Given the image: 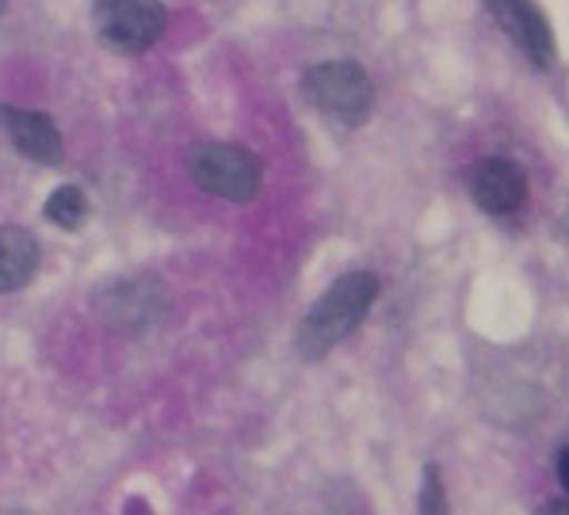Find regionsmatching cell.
<instances>
[{
    "label": "cell",
    "instance_id": "obj_8",
    "mask_svg": "<svg viewBox=\"0 0 569 515\" xmlns=\"http://www.w3.org/2000/svg\"><path fill=\"white\" fill-rule=\"evenodd\" d=\"M0 127H4L8 142L16 145V153H23L34 164H61V156H66L61 130L54 127V119L42 115V111L0 103Z\"/></svg>",
    "mask_w": 569,
    "mask_h": 515
},
{
    "label": "cell",
    "instance_id": "obj_11",
    "mask_svg": "<svg viewBox=\"0 0 569 515\" xmlns=\"http://www.w3.org/2000/svg\"><path fill=\"white\" fill-rule=\"evenodd\" d=\"M420 515H451L448 493H443L440 469H436V466L425 469V488H420Z\"/></svg>",
    "mask_w": 569,
    "mask_h": 515
},
{
    "label": "cell",
    "instance_id": "obj_12",
    "mask_svg": "<svg viewBox=\"0 0 569 515\" xmlns=\"http://www.w3.org/2000/svg\"><path fill=\"white\" fill-rule=\"evenodd\" d=\"M566 455H569V447L566 443H558V451H555V477H558V485H569V466H566Z\"/></svg>",
    "mask_w": 569,
    "mask_h": 515
},
{
    "label": "cell",
    "instance_id": "obj_6",
    "mask_svg": "<svg viewBox=\"0 0 569 515\" xmlns=\"http://www.w3.org/2000/svg\"><path fill=\"white\" fill-rule=\"evenodd\" d=\"M462 183H467V195L475 199L478 211L497 218L516 214L528 199V172L509 156H481L462 172Z\"/></svg>",
    "mask_w": 569,
    "mask_h": 515
},
{
    "label": "cell",
    "instance_id": "obj_4",
    "mask_svg": "<svg viewBox=\"0 0 569 515\" xmlns=\"http://www.w3.org/2000/svg\"><path fill=\"white\" fill-rule=\"evenodd\" d=\"M188 172L199 191L226 203H252L264 183V161L233 142H199L188 153Z\"/></svg>",
    "mask_w": 569,
    "mask_h": 515
},
{
    "label": "cell",
    "instance_id": "obj_9",
    "mask_svg": "<svg viewBox=\"0 0 569 515\" xmlns=\"http://www.w3.org/2000/svg\"><path fill=\"white\" fill-rule=\"evenodd\" d=\"M42 249L31 230L23 225H0V294H12L28 286L39 272Z\"/></svg>",
    "mask_w": 569,
    "mask_h": 515
},
{
    "label": "cell",
    "instance_id": "obj_15",
    "mask_svg": "<svg viewBox=\"0 0 569 515\" xmlns=\"http://www.w3.org/2000/svg\"><path fill=\"white\" fill-rule=\"evenodd\" d=\"M8 12V0H0V16H4Z\"/></svg>",
    "mask_w": 569,
    "mask_h": 515
},
{
    "label": "cell",
    "instance_id": "obj_13",
    "mask_svg": "<svg viewBox=\"0 0 569 515\" xmlns=\"http://www.w3.org/2000/svg\"><path fill=\"white\" fill-rule=\"evenodd\" d=\"M536 515H569V504H566V496H550V501H542Z\"/></svg>",
    "mask_w": 569,
    "mask_h": 515
},
{
    "label": "cell",
    "instance_id": "obj_10",
    "mask_svg": "<svg viewBox=\"0 0 569 515\" xmlns=\"http://www.w3.org/2000/svg\"><path fill=\"white\" fill-rule=\"evenodd\" d=\"M42 214H47L50 225H58V230L73 233L81 230L84 222H89V195H84L77 183H61V188L50 191L47 206H42Z\"/></svg>",
    "mask_w": 569,
    "mask_h": 515
},
{
    "label": "cell",
    "instance_id": "obj_1",
    "mask_svg": "<svg viewBox=\"0 0 569 515\" xmlns=\"http://www.w3.org/2000/svg\"><path fill=\"white\" fill-rule=\"evenodd\" d=\"M375 299H379V275L345 272L340 279H332L329 291L310 305V313L299 325V336H295L302 360H321L337 344H345L367 321Z\"/></svg>",
    "mask_w": 569,
    "mask_h": 515
},
{
    "label": "cell",
    "instance_id": "obj_14",
    "mask_svg": "<svg viewBox=\"0 0 569 515\" xmlns=\"http://www.w3.org/2000/svg\"><path fill=\"white\" fill-rule=\"evenodd\" d=\"M122 515H153V508H150V501H142V496H130L127 512H122Z\"/></svg>",
    "mask_w": 569,
    "mask_h": 515
},
{
    "label": "cell",
    "instance_id": "obj_3",
    "mask_svg": "<svg viewBox=\"0 0 569 515\" xmlns=\"http://www.w3.org/2000/svg\"><path fill=\"white\" fill-rule=\"evenodd\" d=\"M172 310V291L161 275L130 272L119 275L96 294V317L122 336H142L153 325H161Z\"/></svg>",
    "mask_w": 569,
    "mask_h": 515
},
{
    "label": "cell",
    "instance_id": "obj_2",
    "mask_svg": "<svg viewBox=\"0 0 569 515\" xmlns=\"http://www.w3.org/2000/svg\"><path fill=\"white\" fill-rule=\"evenodd\" d=\"M302 92L321 115L340 122V127H348V130L363 127L375 111V81L360 61H352V58L310 65L302 77Z\"/></svg>",
    "mask_w": 569,
    "mask_h": 515
},
{
    "label": "cell",
    "instance_id": "obj_7",
    "mask_svg": "<svg viewBox=\"0 0 569 515\" xmlns=\"http://www.w3.org/2000/svg\"><path fill=\"white\" fill-rule=\"evenodd\" d=\"M486 8L493 12V20L501 23V31L516 42L523 58L536 69H555L558 61V42L550 31L547 16L536 0H486Z\"/></svg>",
    "mask_w": 569,
    "mask_h": 515
},
{
    "label": "cell",
    "instance_id": "obj_5",
    "mask_svg": "<svg viewBox=\"0 0 569 515\" xmlns=\"http://www.w3.org/2000/svg\"><path fill=\"white\" fill-rule=\"evenodd\" d=\"M92 28L108 50L122 58H138L161 42L169 28V12L161 0H96Z\"/></svg>",
    "mask_w": 569,
    "mask_h": 515
}]
</instances>
